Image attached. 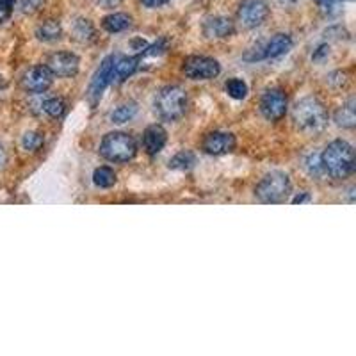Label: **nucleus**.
Listing matches in <instances>:
<instances>
[{"mask_svg":"<svg viewBox=\"0 0 356 356\" xmlns=\"http://www.w3.org/2000/svg\"><path fill=\"white\" fill-rule=\"evenodd\" d=\"M321 162H323L324 175L335 180H344L355 173V150L344 139H335L321 152Z\"/></svg>","mask_w":356,"mask_h":356,"instance_id":"nucleus-1","label":"nucleus"},{"mask_svg":"<svg viewBox=\"0 0 356 356\" xmlns=\"http://www.w3.org/2000/svg\"><path fill=\"white\" fill-rule=\"evenodd\" d=\"M292 122L301 132L316 136L328 127V111L316 97H305L292 107Z\"/></svg>","mask_w":356,"mask_h":356,"instance_id":"nucleus-2","label":"nucleus"},{"mask_svg":"<svg viewBox=\"0 0 356 356\" xmlns=\"http://www.w3.org/2000/svg\"><path fill=\"white\" fill-rule=\"evenodd\" d=\"M187 104V91L182 86H164L157 91L154 98V109L161 120L164 122H177L186 114Z\"/></svg>","mask_w":356,"mask_h":356,"instance_id":"nucleus-3","label":"nucleus"},{"mask_svg":"<svg viewBox=\"0 0 356 356\" xmlns=\"http://www.w3.org/2000/svg\"><path fill=\"white\" fill-rule=\"evenodd\" d=\"M98 152L106 161L123 164L138 155V143L127 132H109L102 139Z\"/></svg>","mask_w":356,"mask_h":356,"instance_id":"nucleus-4","label":"nucleus"},{"mask_svg":"<svg viewBox=\"0 0 356 356\" xmlns=\"http://www.w3.org/2000/svg\"><path fill=\"white\" fill-rule=\"evenodd\" d=\"M291 195V178L284 171H271L257 184L255 196L262 203H280Z\"/></svg>","mask_w":356,"mask_h":356,"instance_id":"nucleus-5","label":"nucleus"},{"mask_svg":"<svg viewBox=\"0 0 356 356\" xmlns=\"http://www.w3.org/2000/svg\"><path fill=\"white\" fill-rule=\"evenodd\" d=\"M182 72L191 81H211L221 73V65L214 57L191 56L184 61Z\"/></svg>","mask_w":356,"mask_h":356,"instance_id":"nucleus-6","label":"nucleus"},{"mask_svg":"<svg viewBox=\"0 0 356 356\" xmlns=\"http://www.w3.org/2000/svg\"><path fill=\"white\" fill-rule=\"evenodd\" d=\"M269 4L266 0H243L237 9V20L244 29H257L269 18Z\"/></svg>","mask_w":356,"mask_h":356,"instance_id":"nucleus-7","label":"nucleus"},{"mask_svg":"<svg viewBox=\"0 0 356 356\" xmlns=\"http://www.w3.org/2000/svg\"><path fill=\"white\" fill-rule=\"evenodd\" d=\"M287 95L280 88L267 89L260 98V113L267 122H280L287 114Z\"/></svg>","mask_w":356,"mask_h":356,"instance_id":"nucleus-8","label":"nucleus"},{"mask_svg":"<svg viewBox=\"0 0 356 356\" xmlns=\"http://www.w3.org/2000/svg\"><path fill=\"white\" fill-rule=\"evenodd\" d=\"M47 68L50 70L54 77L68 79L75 77L81 68V59L73 52H56L47 59Z\"/></svg>","mask_w":356,"mask_h":356,"instance_id":"nucleus-9","label":"nucleus"},{"mask_svg":"<svg viewBox=\"0 0 356 356\" xmlns=\"http://www.w3.org/2000/svg\"><path fill=\"white\" fill-rule=\"evenodd\" d=\"M116 56H107L104 61L98 66L97 73L91 79V84H89V100L93 106H97V102L100 100L104 91L107 89V86L113 84V65Z\"/></svg>","mask_w":356,"mask_h":356,"instance_id":"nucleus-10","label":"nucleus"},{"mask_svg":"<svg viewBox=\"0 0 356 356\" xmlns=\"http://www.w3.org/2000/svg\"><path fill=\"white\" fill-rule=\"evenodd\" d=\"M54 82V75L50 73V70L47 66H34L29 72H25L24 79H22V86L27 93L40 95L49 91L50 86Z\"/></svg>","mask_w":356,"mask_h":356,"instance_id":"nucleus-11","label":"nucleus"},{"mask_svg":"<svg viewBox=\"0 0 356 356\" xmlns=\"http://www.w3.org/2000/svg\"><path fill=\"white\" fill-rule=\"evenodd\" d=\"M235 145H237V141H235L234 134L216 130V132L207 134L202 143V148L209 155H227L235 150Z\"/></svg>","mask_w":356,"mask_h":356,"instance_id":"nucleus-12","label":"nucleus"},{"mask_svg":"<svg viewBox=\"0 0 356 356\" xmlns=\"http://www.w3.org/2000/svg\"><path fill=\"white\" fill-rule=\"evenodd\" d=\"M203 34L211 40H227L235 34V24L228 17H209L203 22Z\"/></svg>","mask_w":356,"mask_h":356,"instance_id":"nucleus-13","label":"nucleus"},{"mask_svg":"<svg viewBox=\"0 0 356 356\" xmlns=\"http://www.w3.org/2000/svg\"><path fill=\"white\" fill-rule=\"evenodd\" d=\"M141 57L139 56H116L113 65V82L122 84L127 79L132 77L134 73L139 70Z\"/></svg>","mask_w":356,"mask_h":356,"instance_id":"nucleus-14","label":"nucleus"},{"mask_svg":"<svg viewBox=\"0 0 356 356\" xmlns=\"http://www.w3.org/2000/svg\"><path fill=\"white\" fill-rule=\"evenodd\" d=\"M168 132L162 125H150L143 132V148L148 155H157L166 146Z\"/></svg>","mask_w":356,"mask_h":356,"instance_id":"nucleus-15","label":"nucleus"},{"mask_svg":"<svg viewBox=\"0 0 356 356\" xmlns=\"http://www.w3.org/2000/svg\"><path fill=\"white\" fill-rule=\"evenodd\" d=\"M292 47H294V41H292V38L289 36V34H275V36L262 47V56L264 59H278V57L291 52Z\"/></svg>","mask_w":356,"mask_h":356,"instance_id":"nucleus-16","label":"nucleus"},{"mask_svg":"<svg viewBox=\"0 0 356 356\" xmlns=\"http://www.w3.org/2000/svg\"><path fill=\"white\" fill-rule=\"evenodd\" d=\"M102 27H104V31H107L111 34L125 33L127 29L132 27V18L127 13H113V15H107L102 20Z\"/></svg>","mask_w":356,"mask_h":356,"instance_id":"nucleus-17","label":"nucleus"},{"mask_svg":"<svg viewBox=\"0 0 356 356\" xmlns=\"http://www.w3.org/2000/svg\"><path fill=\"white\" fill-rule=\"evenodd\" d=\"M36 38L43 43H54L63 38V25L57 20H47L38 25Z\"/></svg>","mask_w":356,"mask_h":356,"instance_id":"nucleus-18","label":"nucleus"},{"mask_svg":"<svg viewBox=\"0 0 356 356\" xmlns=\"http://www.w3.org/2000/svg\"><path fill=\"white\" fill-rule=\"evenodd\" d=\"M356 102L349 98L344 106H340L335 113V123L342 129H355L356 125Z\"/></svg>","mask_w":356,"mask_h":356,"instance_id":"nucleus-19","label":"nucleus"},{"mask_svg":"<svg viewBox=\"0 0 356 356\" xmlns=\"http://www.w3.org/2000/svg\"><path fill=\"white\" fill-rule=\"evenodd\" d=\"M72 36L81 43H91L97 36L95 25L88 18H77L72 25Z\"/></svg>","mask_w":356,"mask_h":356,"instance_id":"nucleus-20","label":"nucleus"},{"mask_svg":"<svg viewBox=\"0 0 356 356\" xmlns=\"http://www.w3.org/2000/svg\"><path fill=\"white\" fill-rule=\"evenodd\" d=\"M196 164V155L193 154V152H178L177 155H173V157L170 159V164H168V168L173 171H189L193 170Z\"/></svg>","mask_w":356,"mask_h":356,"instance_id":"nucleus-21","label":"nucleus"},{"mask_svg":"<svg viewBox=\"0 0 356 356\" xmlns=\"http://www.w3.org/2000/svg\"><path fill=\"white\" fill-rule=\"evenodd\" d=\"M138 114V104H134V102H129V104H122V106H118L116 109L111 113V122L116 123V125H122V123L130 122L134 116Z\"/></svg>","mask_w":356,"mask_h":356,"instance_id":"nucleus-22","label":"nucleus"},{"mask_svg":"<svg viewBox=\"0 0 356 356\" xmlns=\"http://www.w3.org/2000/svg\"><path fill=\"white\" fill-rule=\"evenodd\" d=\"M93 184L100 189H109L116 184V173L113 168L100 166L93 171Z\"/></svg>","mask_w":356,"mask_h":356,"instance_id":"nucleus-23","label":"nucleus"},{"mask_svg":"<svg viewBox=\"0 0 356 356\" xmlns=\"http://www.w3.org/2000/svg\"><path fill=\"white\" fill-rule=\"evenodd\" d=\"M41 109H43V113L49 114L50 118H63V114L66 113V102L59 97L47 98L41 104Z\"/></svg>","mask_w":356,"mask_h":356,"instance_id":"nucleus-24","label":"nucleus"},{"mask_svg":"<svg viewBox=\"0 0 356 356\" xmlns=\"http://www.w3.org/2000/svg\"><path fill=\"white\" fill-rule=\"evenodd\" d=\"M225 89H227L228 97L234 98V100H243L248 95V84L239 77L228 79L227 84H225Z\"/></svg>","mask_w":356,"mask_h":356,"instance_id":"nucleus-25","label":"nucleus"},{"mask_svg":"<svg viewBox=\"0 0 356 356\" xmlns=\"http://www.w3.org/2000/svg\"><path fill=\"white\" fill-rule=\"evenodd\" d=\"M305 170H307V173L310 175L312 178H323L324 177V168H323V162H321V154H317V152H314V154L308 155L307 159H305Z\"/></svg>","mask_w":356,"mask_h":356,"instance_id":"nucleus-26","label":"nucleus"},{"mask_svg":"<svg viewBox=\"0 0 356 356\" xmlns=\"http://www.w3.org/2000/svg\"><path fill=\"white\" fill-rule=\"evenodd\" d=\"M43 143L44 139L40 132H27L24 134V138H22V146H24V150L27 152L41 150Z\"/></svg>","mask_w":356,"mask_h":356,"instance_id":"nucleus-27","label":"nucleus"},{"mask_svg":"<svg viewBox=\"0 0 356 356\" xmlns=\"http://www.w3.org/2000/svg\"><path fill=\"white\" fill-rule=\"evenodd\" d=\"M168 49V40L166 38H161L155 43L146 44V49L139 54V57H155V56H162V54L166 52Z\"/></svg>","mask_w":356,"mask_h":356,"instance_id":"nucleus-28","label":"nucleus"},{"mask_svg":"<svg viewBox=\"0 0 356 356\" xmlns=\"http://www.w3.org/2000/svg\"><path fill=\"white\" fill-rule=\"evenodd\" d=\"M15 4H17V0H0V24H4L11 18Z\"/></svg>","mask_w":356,"mask_h":356,"instance_id":"nucleus-29","label":"nucleus"},{"mask_svg":"<svg viewBox=\"0 0 356 356\" xmlns=\"http://www.w3.org/2000/svg\"><path fill=\"white\" fill-rule=\"evenodd\" d=\"M47 0H22V11L25 15H33V13L40 11Z\"/></svg>","mask_w":356,"mask_h":356,"instance_id":"nucleus-30","label":"nucleus"},{"mask_svg":"<svg viewBox=\"0 0 356 356\" xmlns=\"http://www.w3.org/2000/svg\"><path fill=\"white\" fill-rule=\"evenodd\" d=\"M328 54H330V44L323 43V44H319L316 50H314V54H312V59H314L316 63L324 61V59L328 57Z\"/></svg>","mask_w":356,"mask_h":356,"instance_id":"nucleus-31","label":"nucleus"},{"mask_svg":"<svg viewBox=\"0 0 356 356\" xmlns=\"http://www.w3.org/2000/svg\"><path fill=\"white\" fill-rule=\"evenodd\" d=\"M93 2L100 9H114L118 6H122L123 0H93Z\"/></svg>","mask_w":356,"mask_h":356,"instance_id":"nucleus-32","label":"nucleus"},{"mask_svg":"<svg viewBox=\"0 0 356 356\" xmlns=\"http://www.w3.org/2000/svg\"><path fill=\"white\" fill-rule=\"evenodd\" d=\"M170 0H141V4L148 9H157L162 8V6H166Z\"/></svg>","mask_w":356,"mask_h":356,"instance_id":"nucleus-33","label":"nucleus"},{"mask_svg":"<svg viewBox=\"0 0 356 356\" xmlns=\"http://www.w3.org/2000/svg\"><path fill=\"white\" fill-rule=\"evenodd\" d=\"M317 4L324 13H332L335 9V0H317Z\"/></svg>","mask_w":356,"mask_h":356,"instance_id":"nucleus-34","label":"nucleus"},{"mask_svg":"<svg viewBox=\"0 0 356 356\" xmlns=\"http://www.w3.org/2000/svg\"><path fill=\"white\" fill-rule=\"evenodd\" d=\"M312 202V198H310V195H308V193H301V195H298V196H294V198H292V205H298V203H310Z\"/></svg>","mask_w":356,"mask_h":356,"instance_id":"nucleus-35","label":"nucleus"},{"mask_svg":"<svg viewBox=\"0 0 356 356\" xmlns=\"http://www.w3.org/2000/svg\"><path fill=\"white\" fill-rule=\"evenodd\" d=\"M6 162H8V155H6V150L4 146L0 145V170L6 166Z\"/></svg>","mask_w":356,"mask_h":356,"instance_id":"nucleus-36","label":"nucleus"},{"mask_svg":"<svg viewBox=\"0 0 356 356\" xmlns=\"http://www.w3.org/2000/svg\"><path fill=\"white\" fill-rule=\"evenodd\" d=\"M276 2H278L282 8H292V6H294L298 0H276Z\"/></svg>","mask_w":356,"mask_h":356,"instance_id":"nucleus-37","label":"nucleus"}]
</instances>
